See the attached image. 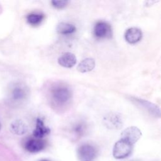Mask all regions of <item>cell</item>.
I'll use <instances>...</instances> for the list:
<instances>
[{"label":"cell","instance_id":"cell-16","mask_svg":"<svg viewBox=\"0 0 161 161\" xmlns=\"http://www.w3.org/2000/svg\"><path fill=\"white\" fill-rule=\"evenodd\" d=\"M45 18V15L42 13H31L27 15V22L32 25L36 26L40 25Z\"/></svg>","mask_w":161,"mask_h":161},{"label":"cell","instance_id":"cell-6","mask_svg":"<svg viewBox=\"0 0 161 161\" xmlns=\"http://www.w3.org/2000/svg\"><path fill=\"white\" fill-rule=\"evenodd\" d=\"M77 154L80 161H92L96 157L97 151L92 145L84 144L78 148Z\"/></svg>","mask_w":161,"mask_h":161},{"label":"cell","instance_id":"cell-17","mask_svg":"<svg viewBox=\"0 0 161 161\" xmlns=\"http://www.w3.org/2000/svg\"><path fill=\"white\" fill-rule=\"evenodd\" d=\"M51 3L52 6L55 8L62 9L67 6L68 1L65 0H53L51 1Z\"/></svg>","mask_w":161,"mask_h":161},{"label":"cell","instance_id":"cell-9","mask_svg":"<svg viewBox=\"0 0 161 161\" xmlns=\"http://www.w3.org/2000/svg\"><path fill=\"white\" fill-rule=\"evenodd\" d=\"M45 142L42 139L31 138L25 142L24 147L28 152L36 153L42 150L45 147Z\"/></svg>","mask_w":161,"mask_h":161},{"label":"cell","instance_id":"cell-13","mask_svg":"<svg viewBox=\"0 0 161 161\" xmlns=\"http://www.w3.org/2000/svg\"><path fill=\"white\" fill-rule=\"evenodd\" d=\"M28 130V125L21 119L14 120L10 125L11 131L16 135H25Z\"/></svg>","mask_w":161,"mask_h":161},{"label":"cell","instance_id":"cell-3","mask_svg":"<svg viewBox=\"0 0 161 161\" xmlns=\"http://www.w3.org/2000/svg\"><path fill=\"white\" fill-rule=\"evenodd\" d=\"M103 123L106 127L111 130H119L123 125L121 115L116 112H111L103 118Z\"/></svg>","mask_w":161,"mask_h":161},{"label":"cell","instance_id":"cell-5","mask_svg":"<svg viewBox=\"0 0 161 161\" xmlns=\"http://www.w3.org/2000/svg\"><path fill=\"white\" fill-rule=\"evenodd\" d=\"M142 132L136 126H130L124 130L121 133V139H123L131 145H134L141 137Z\"/></svg>","mask_w":161,"mask_h":161},{"label":"cell","instance_id":"cell-12","mask_svg":"<svg viewBox=\"0 0 161 161\" xmlns=\"http://www.w3.org/2000/svg\"><path fill=\"white\" fill-rule=\"evenodd\" d=\"M77 58L75 55L71 52H65L62 54L58 58V63L60 65L66 68L72 67L75 65Z\"/></svg>","mask_w":161,"mask_h":161},{"label":"cell","instance_id":"cell-14","mask_svg":"<svg viewBox=\"0 0 161 161\" xmlns=\"http://www.w3.org/2000/svg\"><path fill=\"white\" fill-rule=\"evenodd\" d=\"M95 67V60L92 58H86L82 60L77 65V70L82 73L91 71Z\"/></svg>","mask_w":161,"mask_h":161},{"label":"cell","instance_id":"cell-2","mask_svg":"<svg viewBox=\"0 0 161 161\" xmlns=\"http://www.w3.org/2000/svg\"><path fill=\"white\" fill-rule=\"evenodd\" d=\"M133 145L128 142L120 139L114 145L113 155L115 158L123 159L131 155L133 150Z\"/></svg>","mask_w":161,"mask_h":161},{"label":"cell","instance_id":"cell-18","mask_svg":"<svg viewBox=\"0 0 161 161\" xmlns=\"http://www.w3.org/2000/svg\"><path fill=\"white\" fill-rule=\"evenodd\" d=\"M85 125L82 123H79L77 124H76L73 130L77 134V135H82L84 131V129H85Z\"/></svg>","mask_w":161,"mask_h":161},{"label":"cell","instance_id":"cell-19","mask_svg":"<svg viewBox=\"0 0 161 161\" xmlns=\"http://www.w3.org/2000/svg\"><path fill=\"white\" fill-rule=\"evenodd\" d=\"M39 161H51V160H48V159H42V160H40Z\"/></svg>","mask_w":161,"mask_h":161},{"label":"cell","instance_id":"cell-20","mask_svg":"<svg viewBox=\"0 0 161 161\" xmlns=\"http://www.w3.org/2000/svg\"><path fill=\"white\" fill-rule=\"evenodd\" d=\"M1 123H0V130H1Z\"/></svg>","mask_w":161,"mask_h":161},{"label":"cell","instance_id":"cell-15","mask_svg":"<svg viewBox=\"0 0 161 161\" xmlns=\"http://www.w3.org/2000/svg\"><path fill=\"white\" fill-rule=\"evenodd\" d=\"M76 28L74 25L65 22H60L58 24L57 26V31L59 34L62 35H68L75 32Z\"/></svg>","mask_w":161,"mask_h":161},{"label":"cell","instance_id":"cell-1","mask_svg":"<svg viewBox=\"0 0 161 161\" xmlns=\"http://www.w3.org/2000/svg\"><path fill=\"white\" fill-rule=\"evenodd\" d=\"M71 97V91L65 84H55L50 90V99L57 106L65 105L69 102Z\"/></svg>","mask_w":161,"mask_h":161},{"label":"cell","instance_id":"cell-7","mask_svg":"<svg viewBox=\"0 0 161 161\" xmlns=\"http://www.w3.org/2000/svg\"><path fill=\"white\" fill-rule=\"evenodd\" d=\"M27 96V87L25 85L20 83L15 84L10 91L11 99L15 102H19L25 100Z\"/></svg>","mask_w":161,"mask_h":161},{"label":"cell","instance_id":"cell-11","mask_svg":"<svg viewBox=\"0 0 161 161\" xmlns=\"http://www.w3.org/2000/svg\"><path fill=\"white\" fill-rule=\"evenodd\" d=\"M142 38V30L138 28L132 27L126 30L125 33V38L129 43H136Z\"/></svg>","mask_w":161,"mask_h":161},{"label":"cell","instance_id":"cell-10","mask_svg":"<svg viewBox=\"0 0 161 161\" xmlns=\"http://www.w3.org/2000/svg\"><path fill=\"white\" fill-rule=\"evenodd\" d=\"M50 133V129L45 125L43 120L41 118H37L36 119L35 128L33 131L34 138L42 139Z\"/></svg>","mask_w":161,"mask_h":161},{"label":"cell","instance_id":"cell-4","mask_svg":"<svg viewBox=\"0 0 161 161\" xmlns=\"http://www.w3.org/2000/svg\"><path fill=\"white\" fill-rule=\"evenodd\" d=\"M94 35L98 38H109L112 36L111 25L103 21H98L94 27Z\"/></svg>","mask_w":161,"mask_h":161},{"label":"cell","instance_id":"cell-8","mask_svg":"<svg viewBox=\"0 0 161 161\" xmlns=\"http://www.w3.org/2000/svg\"><path fill=\"white\" fill-rule=\"evenodd\" d=\"M130 99L131 100V101L134 102L137 105L140 106L142 108L147 110L153 116L160 117V109L157 105L150 103L148 101L135 97H131Z\"/></svg>","mask_w":161,"mask_h":161}]
</instances>
